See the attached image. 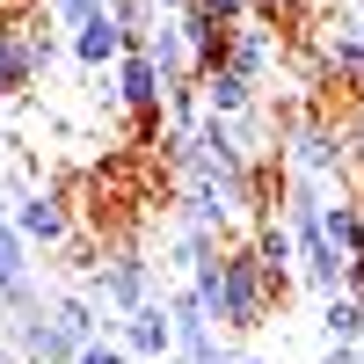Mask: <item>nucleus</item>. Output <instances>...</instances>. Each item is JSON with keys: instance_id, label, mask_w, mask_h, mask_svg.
Listing matches in <instances>:
<instances>
[{"instance_id": "f257e3e1", "label": "nucleus", "mask_w": 364, "mask_h": 364, "mask_svg": "<svg viewBox=\"0 0 364 364\" xmlns=\"http://www.w3.org/2000/svg\"><path fill=\"white\" fill-rule=\"evenodd\" d=\"M204 314H211V336H255V328H269L277 299H269V284L255 277L248 248H219V284H211Z\"/></svg>"}, {"instance_id": "f03ea898", "label": "nucleus", "mask_w": 364, "mask_h": 364, "mask_svg": "<svg viewBox=\"0 0 364 364\" xmlns=\"http://www.w3.org/2000/svg\"><path fill=\"white\" fill-rule=\"evenodd\" d=\"M277 161H284L299 182H321V190H328V182H343V175H350V168H343V124H336V117H321V109H306V117L277 139Z\"/></svg>"}, {"instance_id": "7ed1b4c3", "label": "nucleus", "mask_w": 364, "mask_h": 364, "mask_svg": "<svg viewBox=\"0 0 364 364\" xmlns=\"http://www.w3.org/2000/svg\"><path fill=\"white\" fill-rule=\"evenodd\" d=\"M80 299H102V306L132 314V306H146V299H154V262H146L139 248H117V255H102V262H87Z\"/></svg>"}, {"instance_id": "20e7f679", "label": "nucleus", "mask_w": 364, "mask_h": 364, "mask_svg": "<svg viewBox=\"0 0 364 364\" xmlns=\"http://www.w3.org/2000/svg\"><path fill=\"white\" fill-rule=\"evenodd\" d=\"M8 226L29 240V255L66 248V240H73V204L58 197V190H44V182H37V190H29L22 204H8Z\"/></svg>"}, {"instance_id": "39448f33", "label": "nucleus", "mask_w": 364, "mask_h": 364, "mask_svg": "<svg viewBox=\"0 0 364 364\" xmlns=\"http://www.w3.org/2000/svg\"><path fill=\"white\" fill-rule=\"evenodd\" d=\"M0 336H8L15 364H73V343L58 336V321L44 314V299H37V306H22V314H8V321H0Z\"/></svg>"}, {"instance_id": "423d86ee", "label": "nucleus", "mask_w": 364, "mask_h": 364, "mask_svg": "<svg viewBox=\"0 0 364 364\" xmlns=\"http://www.w3.org/2000/svg\"><path fill=\"white\" fill-rule=\"evenodd\" d=\"M109 343L124 350L132 364H161V357H175V328H168V306H161V299H146V306L117 314V336H109Z\"/></svg>"}, {"instance_id": "0eeeda50", "label": "nucleus", "mask_w": 364, "mask_h": 364, "mask_svg": "<svg viewBox=\"0 0 364 364\" xmlns=\"http://www.w3.org/2000/svg\"><path fill=\"white\" fill-rule=\"evenodd\" d=\"M109 95H117V109H132V117H161L168 80L154 73V58H146V51H124V58L109 66Z\"/></svg>"}, {"instance_id": "6e6552de", "label": "nucleus", "mask_w": 364, "mask_h": 364, "mask_svg": "<svg viewBox=\"0 0 364 364\" xmlns=\"http://www.w3.org/2000/svg\"><path fill=\"white\" fill-rule=\"evenodd\" d=\"M22 306H37V255L0 211V314H22Z\"/></svg>"}, {"instance_id": "1a4fd4ad", "label": "nucleus", "mask_w": 364, "mask_h": 364, "mask_svg": "<svg viewBox=\"0 0 364 364\" xmlns=\"http://www.w3.org/2000/svg\"><path fill=\"white\" fill-rule=\"evenodd\" d=\"M240 248H248V262H255V277L269 284V299H284V291L299 284V277H291V262H299V255H291V233H284L277 219H255V233L240 240Z\"/></svg>"}, {"instance_id": "9d476101", "label": "nucleus", "mask_w": 364, "mask_h": 364, "mask_svg": "<svg viewBox=\"0 0 364 364\" xmlns=\"http://www.w3.org/2000/svg\"><path fill=\"white\" fill-rule=\"evenodd\" d=\"M226 73H240L248 87H262L269 73H277V37H269L262 22H233V37H226Z\"/></svg>"}, {"instance_id": "9b49d317", "label": "nucleus", "mask_w": 364, "mask_h": 364, "mask_svg": "<svg viewBox=\"0 0 364 364\" xmlns=\"http://www.w3.org/2000/svg\"><path fill=\"white\" fill-rule=\"evenodd\" d=\"M66 51L80 58L87 73H109L117 58H124V29H117V15L102 8V15H87L80 29H66Z\"/></svg>"}, {"instance_id": "f8f14e48", "label": "nucleus", "mask_w": 364, "mask_h": 364, "mask_svg": "<svg viewBox=\"0 0 364 364\" xmlns=\"http://www.w3.org/2000/svg\"><path fill=\"white\" fill-rule=\"evenodd\" d=\"M175 29H182V51H190V80H204V73L226 66V37H233V29H219V22L197 15V8H182Z\"/></svg>"}, {"instance_id": "ddd939ff", "label": "nucleus", "mask_w": 364, "mask_h": 364, "mask_svg": "<svg viewBox=\"0 0 364 364\" xmlns=\"http://www.w3.org/2000/svg\"><path fill=\"white\" fill-rule=\"evenodd\" d=\"M255 102H262V87H248V80L226 73V66L197 80V109H204V117H226V124H233V117H248Z\"/></svg>"}, {"instance_id": "4468645a", "label": "nucleus", "mask_w": 364, "mask_h": 364, "mask_svg": "<svg viewBox=\"0 0 364 364\" xmlns=\"http://www.w3.org/2000/svg\"><path fill=\"white\" fill-rule=\"evenodd\" d=\"M321 240H328L343 262H357V255H364V197H336V204H321Z\"/></svg>"}, {"instance_id": "2eb2a0df", "label": "nucleus", "mask_w": 364, "mask_h": 364, "mask_svg": "<svg viewBox=\"0 0 364 364\" xmlns=\"http://www.w3.org/2000/svg\"><path fill=\"white\" fill-rule=\"evenodd\" d=\"M314 66H321L328 80H336V87H357V80H364V44H357V22L328 29V37H321V58H314Z\"/></svg>"}, {"instance_id": "dca6fc26", "label": "nucleus", "mask_w": 364, "mask_h": 364, "mask_svg": "<svg viewBox=\"0 0 364 364\" xmlns=\"http://www.w3.org/2000/svg\"><path fill=\"white\" fill-rule=\"evenodd\" d=\"M29 80H37V66H29L22 22H0V102H8V95H22Z\"/></svg>"}, {"instance_id": "f3484780", "label": "nucleus", "mask_w": 364, "mask_h": 364, "mask_svg": "<svg viewBox=\"0 0 364 364\" xmlns=\"http://www.w3.org/2000/svg\"><path fill=\"white\" fill-rule=\"evenodd\" d=\"M321 328H328V343H350V350H364V299H350V291L321 299Z\"/></svg>"}, {"instance_id": "a211bd4d", "label": "nucleus", "mask_w": 364, "mask_h": 364, "mask_svg": "<svg viewBox=\"0 0 364 364\" xmlns=\"http://www.w3.org/2000/svg\"><path fill=\"white\" fill-rule=\"evenodd\" d=\"M219 248H226V240H211V233H190V226H182V233H175V248H168V262L190 277V269H197V262H211Z\"/></svg>"}, {"instance_id": "6ab92c4d", "label": "nucleus", "mask_w": 364, "mask_h": 364, "mask_svg": "<svg viewBox=\"0 0 364 364\" xmlns=\"http://www.w3.org/2000/svg\"><path fill=\"white\" fill-rule=\"evenodd\" d=\"M299 15H306V0H255V8H248V22H262L269 37H277V29H291Z\"/></svg>"}, {"instance_id": "aec40b11", "label": "nucleus", "mask_w": 364, "mask_h": 364, "mask_svg": "<svg viewBox=\"0 0 364 364\" xmlns=\"http://www.w3.org/2000/svg\"><path fill=\"white\" fill-rule=\"evenodd\" d=\"M102 8H109V0H44V15H51L58 29H80L87 15H102Z\"/></svg>"}, {"instance_id": "412c9836", "label": "nucleus", "mask_w": 364, "mask_h": 364, "mask_svg": "<svg viewBox=\"0 0 364 364\" xmlns=\"http://www.w3.org/2000/svg\"><path fill=\"white\" fill-rule=\"evenodd\" d=\"M22 44H29V66H37V73H44L51 58H58V37H51L44 22H22Z\"/></svg>"}, {"instance_id": "4be33fe9", "label": "nucleus", "mask_w": 364, "mask_h": 364, "mask_svg": "<svg viewBox=\"0 0 364 364\" xmlns=\"http://www.w3.org/2000/svg\"><path fill=\"white\" fill-rule=\"evenodd\" d=\"M182 364H240V350H233L226 336H204V343H197L190 357H182Z\"/></svg>"}, {"instance_id": "5701e85b", "label": "nucleus", "mask_w": 364, "mask_h": 364, "mask_svg": "<svg viewBox=\"0 0 364 364\" xmlns=\"http://www.w3.org/2000/svg\"><path fill=\"white\" fill-rule=\"evenodd\" d=\"M197 15H211L219 29H233V22H248V8H240V0H190Z\"/></svg>"}, {"instance_id": "b1692460", "label": "nucleus", "mask_w": 364, "mask_h": 364, "mask_svg": "<svg viewBox=\"0 0 364 364\" xmlns=\"http://www.w3.org/2000/svg\"><path fill=\"white\" fill-rule=\"evenodd\" d=\"M73 364H132V357L117 350V343H102V336H95V343H87V350H73Z\"/></svg>"}, {"instance_id": "393cba45", "label": "nucleus", "mask_w": 364, "mask_h": 364, "mask_svg": "<svg viewBox=\"0 0 364 364\" xmlns=\"http://www.w3.org/2000/svg\"><path fill=\"white\" fill-rule=\"evenodd\" d=\"M168 139V117H132V146H161Z\"/></svg>"}, {"instance_id": "a878e982", "label": "nucleus", "mask_w": 364, "mask_h": 364, "mask_svg": "<svg viewBox=\"0 0 364 364\" xmlns=\"http://www.w3.org/2000/svg\"><path fill=\"white\" fill-rule=\"evenodd\" d=\"M321 364H364V350H350V343H328V357Z\"/></svg>"}, {"instance_id": "bb28decb", "label": "nucleus", "mask_w": 364, "mask_h": 364, "mask_svg": "<svg viewBox=\"0 0 364 364\" xmlns=\"http://www.w3.org/2000/svg\"><path fill=\"white\" fill-rule=\"evenodd\" d=\"M0 364H15V350H8V336H0Z\"/></svg>"}, {"instance_id": "cd10ccee", "label": "nucleus", "mask_w": 364, "mask_h": 364, "mask_svg": "<svg viewBox=\"0 0 364 364\" xmlns=\"http://www.w3.org/2000/svg\"><path fill=\"white\" fill-rule=\"evenodd\" d=\"M350 95H357V109H364V80H357V87H350Z\"/></svg>"}, {"instance_id": "c85d7f7f", "label": "nucleus", "mask_w": 364, "mask_h": 364, "mask_svg": "<svg viewBox=\"0 0 364 364\" xmlns=\"http://www.w3.org/2000/svg\"><path fill=\"white\" fill-rule=\"evenodd\" d=\"M240 364H269V357H240Z\"/></svg>"}, {"instance_id": "c756f323", "label": "nucleus", "mask_w": 364, "mask_h": 364, "mask_svg": "<svg viewBox=\"0 0 364 364\" xmlns=\"http://www.w3.org/2000/svg\"><path fill=\"white\" fill-rule=\"evenodd\" d=\"M0 8H22V0H0Z\"/></svg>"}, {"instance_id": "7c9ffc66", "label": "nucleus", "mask_w": 364, "mask_h": 364, "mask_svg": "<svg viewBox=\"0 0 364 364\" xmlns=\"http://www.w3.org/2000/svg\"><path fill=\"white\" fill-rule=\"evenodd\" d=\"M357 44H364V22H357Z\"/></svg>"}, {"instance_id": "2f4dec72", "label": "nucleus", "mask_w": 364, "mask_h": 364, "mask_svg": "<svg viewBox=\"0 0 364 364\" xmlns=\"http://www.w3.org/2000/svg\"><path fill=\"white\" fill-rule=\"evenodd\" d=\"M240 8H255V0H240Z\"/></svg>"}, {"instance_id": "473e14b6", "label": "nucleus", "mask_w": 364, "mask_h": 364, "mask_svg": "<svg viewBox=\"0 0 364 364\" xmlns=\"http://www.w3.org/2000/svg\"><path fill=\"white\" fill-rule=\"evenodd\" d=\"M0 117H8V102H0Z\"/></svg>"}]
</instances>
